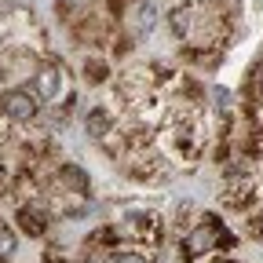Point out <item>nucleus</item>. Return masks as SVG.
I'll return each mask as SVG.
<instances>
[{
  "mask_svg": "<svg viewBox=\"0 0 263 263\" xmlns=\"http://www.w3.org/2000/svg\"><path fill=\"white\" fill-rule=\"evenodd\" d=\"M88 136L91 139H110V114H103V110H91L88 114Z\"/></svg>",
  "mask_w": 263,
  "mask_h": 263,
  "instance_id": "8",
  "label": "nucleus"
},
{
  "mask_svg": "<svg viewBox=\"0 0 263 263\" xmlns=\"http://www.w3.org/2000/svg\"><path fill=\"white\" fill-rule=\"evenodd\" d=\"M110 263H150V256H143L139 249H117L110 256Z\"/></svg>",
  "mask_w": 263,
  "mask_h": 263,
  "instance_id": "10",
  "label": "nucleus"
},
{
  "mask_svg": "<svg viewBox=\"0 0 263 263\" xmlns=\"http://www.w3.org/2000/svg\"><path fill=\"white\" fill-rule=\"evenodd\" d=\"M124 26L132 33V41L146 37L154 29V4L150 0H124Z\"/></svg>",
  "mask_w": 263,
  "mask_h": 263,
  "instance_id": "4",
  "label": "nucleus"
},
{
  "mask_svg": "<svg viewBox=\"0 0 263 263\" xmlns=\"http://www.w3.org/2000/svg\"><path fill=\"white\" fill-rule=\"evenodd\" d=\"M219 238H223V223H219L216 216H205V219L183 238V256H186V259L205 256V252H212V249L219 245Z\"/></svg>",
  "mask_w": 263,
  "mask_h": 263,
  "instance_id": "2",
  "label": "nucleus"
},
{
  "mask_svg": "<svg viewBox=\"0 0 263 263\" xmlns=\"http://www.w3.org/2000/svg\"><path fill=\"white\" fill-rule=\"evenodd\" d=\"M223 201L230 209H245L252 201V179L249 176H230L227 179V190H223Z\"/></svg>",
  "mask_w": 263,
  "mask_h": 263,
  "instance_id": "6",
  "label": "nucleus"
},
{
  "mask_svg": "<svg viewBox=\"0 0 263 263\" xmlns=\"http://www.w3.org/2000/svg\"><path fill=\"white\" fill-rule=\"evenodd\" d=\"M172 33L194 48H219L230 37V15L219 11V0L183 4L172 11Z\"/></svg>",
  "mask_w": 263,
  "mask_h": 263,
  "instance_id": "1",
  "label": "nucleus"
},
{
  "mask_svg": "<svg viewBox=\"0 0 263 263\" xmlns=\"http://www.w3.org/2000/svg\"><path fill=\"white\" fill-rule=\"evenodd\" d=\"M0 114H4L11 124H26L37 117V99H33L29 91L15 88V91H4L0 95Z\"/></svg>",
  "mask_w": 263,
  "mask_h": 263,
  "instance_id": "3",
  "label": "nucleus"
},
{
  "mask_svg": "<svg viewBox=\"0 0 263 263\" xmlns=\"http://www.w3.org/2000/svg\"><path fill=\"white\" fill-rule=\"evenodd\" d=\"M11 256H15V234H11V227L0 219V263L11 259Z\"/></svg>",
  "mask_w": 263,
  "mask_h": 263,
  "instance_id": "9",
  "label": "nucleus"
},
{
  "mask_svg": "<svg viewBox=\"0 0 263 263\" xmlns=\"http://www.w3.org/2000/svg\"><path fill=\"white\" fill-rule=\"evenodd\" d=\"M33 88L41 91V99L44 103H51V99H59V91H62V70L59 66H37V73H33Z\"/></svg>",
  "mask_w": 263,
  "mask_h": 263,
  "instance_id": "5",
  "label": "nucleus"
},
{
  "mask_svg": "<svg viewBox=\"0 0 263 263\" xmlns=\"http://www.w3.org/2000/svg\"><path fill=\"white\" fill-rule=\"evenodd\" d=\"M99 77H106V66H99V62H88V81H99Z\"/></svg>",
  "mask_w": 263,
  "mask_h": 263,
  "instance_id": "11",
  "label": "nucleus"
},
{
  "mask_svg": "<svg viewBox=\"0 0 263 263\" xmlns=\"http://www.w3.org/2000/svg\"><path fill=\"white\" fill-rule=\"evenodd\" d=\"M256 91H259V103H263V66L256 70Z\"/></svg>",
  "mask_w": 263,
  "mask_h": 263,
  "instance_id": "12",
  "label": "nucleus"
},
{
  "mask_svg": "<svg viewBox=\"0 0 263 263\" xmlns=\"http://www.w3.org/2000/svg\"><path fill=\"white\" fill-rule=\"evenodd\" d=\"M18 219H22V230L26 234H44V227H48V209H41V205H22L18 209Z\"/></svg>",
  "mask_w": 263,
  "mask_h": 263,
  "instance_id": "7",
  "label": "nucleus"
}]
</instances>
